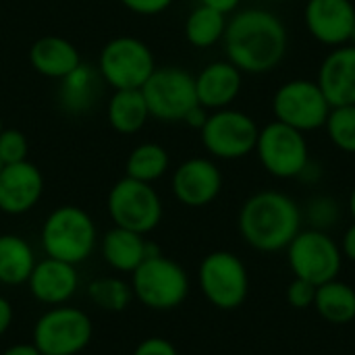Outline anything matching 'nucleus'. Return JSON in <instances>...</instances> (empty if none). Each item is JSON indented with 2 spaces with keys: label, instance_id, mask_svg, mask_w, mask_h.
Returning <instances> with one entry per match:
<instances>
[{
  "label": "nucleus",
  "instance_id": "f257e3e1",
  "mask_svg": "<svg viewBox=\"0 0 355 355\" xmlns=\"http://www.w3.org/2000/svg\"><path fill=\"white\" fill-rule=\"evenodd\" d=\"M223 46L227 60L241 73L264 75L285 60L289 31L283 19L268 8H241L229 17Z\"/></svg>",
  "mask_w": 355,
  "mask_h": 355
},
{
  "label": "nucleus",
  "instance_id": "20e7f679",
  "mask_svg": "<svg viewBox=\"0 0 355 355\" xmlns=\"http://www.w3.org/2000/svg\"><path fill=\"white\" fill-rule=\"evenodd\" d=\"M133 297L154 312H171L189 295L187 270L162 254L146 258L131 272Z\"/></svg>",
  "mask_w": 355,
  "mask_h": 355
},
{
  "label": "nucleus",
  "instance_id": "aec40b11",
  "mask_svg": "<svg viewBox=\"0 0 355 355\" xmlns=\"http://www.w3.org/2000/svg\"><path fill=\"white\" fill-rule=\"evenodd\" d=\"M100 252L104 262L116 272H133L146 258L160 254V250L146 241V235H139L129 229L112 227L104 233L100 241Z\"/></svg>",
  "mask_w": 355,
  "mask_h": 355
},
{
  "label": "nucleus",
  "instance_id": "c03bdc74",
  "mask_svg": "<svg viewBox=\"0 0 355 355\" xmlns=\"http://www.w3.org/2000/svg\"><path fill=\"white\" fill-rule=\"evenodd\" d=\"M2 168H4V162H2V160H0V171H2Z\"/></svg>",
  "mask_w": 355,
  "mask_h": 355
},
{
  "label": "nucleus",
  "instance_id": "f3484780",
  "mask_svg": "<svg viewBox=\"0 0 355 355\" xmlns=\"http://www.w3.org/2000/svg\"><path fill=\"white\" fill-rule=\"evenodd\" d=\"M241 87H243V73L227 58L208 62L196 75L198 104L210 112L233 106V102L241 94Z\"/></svg>",
  "mask_w": 355,
  "mask_h": 355
},
{
  "label": "nucleus",
  "instance_id": "2f4dec72",
  "mask_svg": "<svg viewBox=\"0 0 355 355\" xmlns=\"http://www.w3.org/2000/svg\"><path fill=\"white\" fill-rule=\"evenodd\" d=\"M287 304L295 310H306V308H314V297H316V285L304 281V279H293L287 285L285 291Z\"/></svg>",
  "mask_w": 355,
  "mask_h": 355
},
{
  "label": "nucleus",
  "instance_id": "dca6fc26",
  "mask_svg": "<svg viewBox=\"0 0 355 355\" xmlns=\"http://www.w3.org/2000/svg\"><path fill=\"white\" fill-rule=\"evenodd\" d=\"M44 193L42 171L29 162L4 164L0 171V212L21 216L33 210Z\"/></svg>",
  "mask_w": 355,
  "mask_h": 355
},
{
  "label": "nucleus",
  "instance_id": "423d86ee",
  "mask_svg": "<svg viewBox=\"0 0 355 355\" xmlns=\"http://www.w3.org/2000/svg\"><path fill=\"white\" fill-rule=\"evenodd\" d=\"M156 71L154 52L133 35H116L100 52V79L112 89H141Z\"/></svg>",
  "mask_w": 355,
  "mask_h": 355
},
{
  "label": "nucleus",
  "instance_id": "a19ab883",
  "mask_svg": "<svg viewBox=\"0 0 355 355\" xmlns=\"http://www.w3.org/2000/svg\"><path fill=\"white\" fill-rule=\"evenodd\" d=\"M347 212H349V216L354 218V223H355V185L352 187L349 198H347Z\"/></svg>",
  "mask_w": 355,
  "mask_h": 355
},
{
  "label": "nucleus",
  "instance_id": "a878e982",
  "mask_svg": "<svg viewBox=\"0 0 355 355\" xmlns=\"http://www.w3.org/2000/svg\"><path fill=\"white\" fill-rule=\"evenodd\" d=\"M229 17L216 8H210L206 4H198L185 19V40L193 48H212L218 42H223L227 31Z\"/></svg>",
  "mask_w": 355,
  "mask_h": 355
},
{
  "label": "nucleus",
  "instance_id": "393cba45",
  "mask_svg": "<svg viewBox=\"0 0 355 355\" xmlns=\"http://www.w3.org/2000/svg\"><path fill=\"white\" fill-rule=\"evenodd\" d=\"M98 83H100L98 69L81 62L73 73L60 79V89H58L60 106L71 114L87 112L96 100Z\"/></svg>",
  "mask_w": 355,
  "mask_h": 355
},
{
  "label": "nucleus",
  "instance_id": "c85d7f7f",
  "mask_svg": "<svg viewBox=\"0 0 355 355\" xmlns=\"http://www.w3.org/2000/svg\"><path fill=\"white\" fill-rule=\"evenodd\" d=\"M322 129L339 152L355 154V104L333 106Z\"/></svg>",
  "mask_w": 355,
  "mask_h": 355
},
{
  "label": "nucleus",
  "instance_id": "6ab92c4d",
  "mask_svg": "<svg viewBox=\"0 0 355 355\" xmlns=\"http://www.w3.org/2000/svg\"><path fill=\"white\" fill-rule=\"evenodd\" d=\"M316 83L331 106L355 104V44L331 48L320 62Z\"/></svg>",
  "mask_w": 355,
  "mask_h": 355
},
{
  "label": "nucleus",
  "instance_id": "37998d69",
  "mask_svg": "<svg viewBox=\"0 0 355 355\" xmlns=\"http://www.w3.org/2000/svg\"><path fill=\"white\" fill-rule=\"evenodd\" d=\"M349 44H355V31H354V35H352V42Z\"/></svg>",
  "mask_w": 355,
  "mask_h": 355
},
{
  "label": "nucleus",
  "instance_id": "58836bf2",
  "mask_svg": "<svg viewBox=\"0 0 355 355\" xmlns=\"http://www.w3.org/2000/svg\"><path fill=\"white\" fill-rule=\"evenodd\" d=\"M200 4H206L210 8H216V10L225 12V15H231V12H235L239 8L241 0H200Z\"/></svg>",
  "mask_w": 355,
  "mask_h": 355
},
{
  "label": "nucleus",
  "instance_id": "39448f33",
  "mask_svg": "<svg viewBox=\"0 0 355 355\" xmlns=\"http://www.w3.org/2000/svg\"><path fill=\"white\" fill-rule=\"evenodd\" d=\"M200 291L210 306L223 312L241 308L250 295V272L243 260L227 250L204 256L198 268Z\"/></svg>",
  "mask_w": 355,
  "mask_h": 355
},
{
  "label": "nucleus",
  "instance_id": "cd10ccee",
  "mask_svg": "<svg viewBox=\"0 0 355 355\" xmlns=\"http://www.w3.org/2000/svg\"><path fill=\"white\" fill-rule=\"evenodd\" d=\"M87 297L96 308L119 314L129 308L133 300V289L131 283L119 277H102L87 285Z\"/></svg>",
  "mask_w": 355,
  "mask_h": 355
},
{
  "label": "nucleus",
  "instance_id": "5701e85b",
  "mask_svg": "<svg viewBox=\"0 0 355 355\" xmlns=\"http://www.w3.org/2000/svg\"><path fill=\"white\" fill-rule=\"evenodd\" d=\"M316 314L329 324H349L355 320V289L339 279L316 287L314 297Z\"/></svg>",
  "mask_w": 355,
  "mask_h": 355
},
{
  "label": "nucleus",
  "instance_id": "ddd939ff",
  "mask_svg": "<svg viewBox=\"0 0 355 355\" xmlns=\"http://www.w3.org/2000/svg\"><path fill=\"white\" fill-rule=\"evenodd\" d=\"M141 94L146 98L150 119L183 123L185 114L198 104L196 75L181 67H156L144 83Z\"/></svg>",
  "mask_w": 355,
  "mask_h": 355
},
{
  "label": "nucleus",
  "instance_id": "c9c22d12",
  "mask_svg": "<svg viewBox=\"0 0 355 355\" xmlns=\"http://www.w3.org/2000/svg\"><path fill=\"white\" fill-rule=\"evenodd\" d=\"M341 248V254H343V260H349L355 264V223L349 225L343 233V239L339 243Z\"/></svg>",
  "mask_w": 355,
  "mask_h": 355
},
{
  "label": "nucleus",
  "instance_id": "7c9ffc66",
  "mask_svg": "<svg viewBox=\"0 0 355 355\" xmlns=\"http://www.w3.org/2000/svg\"><path fill=\"white\" fill-rule=\"evenodd\" d=\"M29 141L23 131L19 129H2L0 133V160L4 164H17L27 160Z\"/></svg>",
  "mask_w": 355,
  "mask_h": 355
},
{
  "label": "nucleus",
  "instance_id": "f704fd0d",
  "mask_svg": "<svg viewBox=\"0 0 355 355\" xmlns=\"http://www.w3.org/2000/svg\"><path fill=\"white\" fill-rule=\"evenodd\" d=\"M208 114H210V110H206L204 106H200V104H196L187 114H185V119H183V123L187 125V127H191V129H196V131H200L202 127H204V123H206V119H208Z\"/></svg>",
  "mask_w": 355,
  "mask_h": 355
},
{
  "label": "nucleus",
  "instance_id": "2eb2a0df",
  "mask_svg": "<svg viewBox=\"0 0 355 355\" xmlns=\"http://www.w3.org/2000/svg\"><path fill=\"white\" fill-rule=\"evenodd\" d=\"M304 23L308 33L322 46L349 44L355 31L354 0H308Z\"/></svg>",
  "mask_w": 355,
  "mask_h": 355
},
{
  "label": "nucleus",
  "instance_id": "79ce46f5",
  "mask_svg": "<svg viewBox=\"0 0 355 355\" xmlns=\"http://www.w3.org/2000/svg\"><path fill=\"white\" fill-rule=\"evenodd\" d=\"M2 129H4V123H2V119H0V133H2Z\"/></svg>",
  "mask_w": 355,
  "mask_h": 355
},
{
  "label": "nucleus",
  "instance_id": "7ed1b4c3",
  "mask_svg": "<svg viewBox=\"0 0 355 355\" xmlns=\"http://www.w3.org/2000/svg\"><path fill=\"white\" fill-rule=\"evenodd\" d=\"M40 241L48 258L77 266L94 254L98 245V229L83 208L58 206L46 216Z\"/></svg>",
  "mask_w": 355,
  "mask_h": 355
},
{
  "label": "nucleus",
  "instance_id": "9d476101",
  "mask_svg": "<svg viewBox=\"0 0 355 355\" xmlns=\"http://www.w3.org/2000/svg\"><path fill=\"white\" fill-rule=\"evenodd\" d=\"M254 152L262 168L275 179H297L312 160L306 133L279 121L260 127Z\"/></svg>",
  "mask_w": 355,
  "mask_h": 355
},
{
  "label": "nucleus",
  "instance_id": "c756f323",
  "mask_svg": "<svg viewBox=\"0 0 355 355\" xmlns=\"http://www.w3.org/2000/svg\"><path fill=\"white\" fill-rule=\"evenodd\" d=\"M304 220L308 223L310 229H318V231H331L339 225L341 220V204L327 193H318L312 196L308 200V204L302 208Z\"/></svg>",
  "mask_w": 355,
  "mask_h": 355
},
{
  "label": "nucleus",
  "instance_id": "473e14b6",
  "mask_svg": "<svg viewBox=\"0 0 355 355\" xmlns=\"http://www.w3.org/2000/svg\"><path fill=\"white\" fill-rule=\"evenodd\" d=\"M175 0H121V4L125 8H129L131 12L135 15H141V17H154V15H160L164 12L166 8H171Z\"/></svg>",
  "mask_w": 355,
  "mask_h": 355
},
{
  "label": "nucleus",
  "instance_id": "ea45409f",
  "mask_svg": "<svg viewBox=\"0 0 355 355\" xmlns=\"http://www.w3.org/2000/svg\"><path fill=\"white\" fill-rule=\"evenodd\" d=\"M0 355H42L37 352V347L33 343H17L10 345L8 349H4Z\"/></svg>",
  "mask_w": 355,
  "mask_h": 355
},
{
  "label": "nucleus",
  "instance_id": "e433bc0d",
  "mask_svg": "<svg viewBox=\"0 0 355 355\" xmlns=\"http://www.w3.org/2000/svg\"><path fill=\"white\" fill-rule=\"evenodd\" d=\"M12 320H15L12 304H10L4 295H0V337L6 335V331L10 329Z\"/></svg>",
  "mask_w": 355,
  "mask_h": 355
},
{
  "label": "nucleus",
  "instance_id": "f8f14e48",
  "mask_svg": "<svg viewBox=\"0 0 355 355\" xmlns=\"http://www.w3.org/2000/svg\"><path fill=\"white\" fill-rule=\"evenodd\" d=\"M331 102L316 79H289L272 94L275 121L285 123L302 133H312L324 127Z\"/></svg>",
  "mask_w": 355,
  "mask_h": 355
},
{
  "label": "nucleus",
  "instance_id": "4be33fe9",
  "mask_svg": "<svg viewBox=\"0 0 355 355\" xmlns=\"http://www.w3.org/2000/svg\"><path fill=\"white\" fill-rule=\"evenodd\" d=\"M108 125L121 135L141 131L150 119V110L141 89H114L106 104Z\"/></svg>",
  "mask_w": 355,
  "mask_h": 355
},
{
  "label": "nucleus",
  "instance_id": "a211bd4d",
  "mask_svg": "<svg viewBox=\"0 0 355 355\" xmlns=\"http://www.w3.org/2000/svg\"><path fill=\"white\" fill-rule=\"evenodd\" d=\"M29 293L46 306H62L67 304L77 287H79V275L77 266L54 260V258H44L35 262L33 272L29 275L27 281Z\"/></svg>",
  "mask_w": 355,
  "mask_h": 355
},
{
  "label": "nucleus",
  "instance_id": "72a5a7b5",
  "mask_svg": "<svg viewBox=\"0 0 355 355\" xmlns=\"http://www.w3.org/2000/svg\"><path fill=\"white\" fill-rule=\"evenodd\" d=\"M133 355H179V352L164 337H148L133 349Z\"/></svg>",
  "mask_w": 355,
  "mask_h": 355
},
{
  "label": "nucleus",
  "instance_id": "4468645a",
  "mask_svg": "<svg viewBox=\"0 0 355 355\" xmlns=\"http://www.w3.org/2000/svg\"><path fill=\"white\" fill-rule=\"evenodd\" d=\"M173 196L187 208H204L223 191V173L214 158L193 156L183 160L171 179Z\"/></svg>",
  "mask_w": 355,
  "mask_h": 355
},
{
  "label": "nucleus",
  "instance_id": "1a4fd4ad",
  "mask_svg": "<svg viewBox=\"0 0 355 355\" xmlns=\"http://www.w3.org/2000/svg\"><path fill=\"white\" fill-rule=\"evenodd\" d=\"M260 127L243 110L233 106L212 110L200 129V139L210 158L216 160H239L256 150Z\"/></svg>",
  "mask_w": 355,
  "mask_h": 355
},
{
  "label": "nucleus",
  "instance_id": "0eeeda50",
  "mask_svg": "<svg viewBox=\"0 0 355 355\" xmlns=\"http://www.w3.org/2000/svg\"><path fill=\"white\" fill-rule=\"evenodd\" d=\"M94 337L92 318L73 306H52L33 324L31 343L42 355H79Z\"/></svg>",
  "mask_w": 355,
  "mask_h": 355
},
{
  "label": "nucleus",
  "instance_id": "412c9836",
  "mask_svg": "<svg viewBox=\"0 0 355 355\" xmlns=\"http://www.w3.org/2000/svg\"><path fill=\"white\" fill-rule=\"evenodd\" d=\"M29 64L35 73L48 79H64L81 64V54L67 37L44 35L29 48Z\"/></svg>",
  "mask_w": 355,
  "mask_h": 355
},
{
  "label": "nucleus",
  "instance_id": "4c0bfd02",
  "mask_svg": "<svg viewBox=\"0 0 355 355\" xmlns=\"http://www.w3.org/2000/svg\"><path fill=\"white\" fill-rule=\"evenodd\" d=\"M297 179H300L302 183H306V185H316V183L322 179V166H320L316 160H310Z\"/></svg>",
  "mask_w": 355,
  "mask_h": 355
},
{
  "label": "nucleus",
  "instance_id": "b1692460",
  "mask_svg": "<svg viewBox=\"0 0 355 355\" xmlns=\"http://www.w3.org/2000/svg\"><path fill=\"white\" fill-rule=\"evenodd\" d=\"M35 254L29 241L19 235H0V283L17 287L29 281L35 266Z\"/></svg>",
  "mask_w": 355,
  "mask_h": 355
},
{
  "label": "nucleus",
  "instance_id": "6e6552de",
  "mask_svg": "<svg viewBox=\"0 0 355 355\" xmlns=\"http://www.w3.org/2000/svg\"><path fill=\"white\" fill-rule=\"evenodd\" d=\"M106 210L114 227L135 231L139 235L152 233L162 220V200L152 183H141L131 177L119 179L106 198Z\"/></svg>",
  "mask_w": 355,
  "mask_h": 355
},
{
  "label": "nucleus",
  "instance_id": "9b49d317",
  "mask_svg": "<svg viewBox=\"0 0 355 355\" xmlns=\"http://www.w3.org/2000/svg\"><path fill=\"white\" fill-rule=\"evenodd\" d=\"M285 252L295 279H304L316 287L339 279L343 268L341 248L327 231L302 229Z\"/></svg>",
  "mask_w": 355,
  "mask_h": 355
},
{
  "label": "nucleus",
  "instance_id": "bb28decb",
  "mask_svg": "<svg viewBox=\"0 0 355 355\" xmlns=\"http://www.w3.org/2000/svg\"><path fill=\"white\" fill-rule=\"evenodd\" d=\"M171 166V156L164 146L156 141H144L131 150L125 162V177L141 183H154L166 175Z\"/></svg>",
  "mask_w": 355,
  "mask_h": 355
},
{
  "label": "nucleus",
  "instance_id": "f03ea898",
  "mask_svg": "<svg viewBox=\"0 0 355 355\" xmlns=\"http://www.w3.org/2000/svg\"><path fill=\"white\" fill-rule=\"evenodd\" d=\"M237 229L241 239L256 252H285L304 229L302 206L279 189L256 191L241 204Z\"/></svg>",
  "mask_w": 355,
  "mask_h": 355
}]
</instances>
